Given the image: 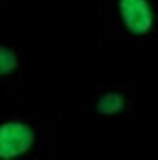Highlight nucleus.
<instances>
[{
	"label": "nucleus",
	"mask_w": 158,
	"mask_h": 160,
	"mask_svg": "<svg viewBox=\"0 0 158 160\" xmlns=\"http://www.w3.org/2000/svg\"><path fill=\"white\" fill-rule=\"evenodd\" d=\"M34 134L30 127L22 122L0 125V158L18 157L32 147Z\"/></svg>",
	"instance_id": "nucleus-1"
},
{
	"label": "nucleus",
	"mask_w": 158,
	"mask_h": 160,
	"mask_svg": "<svg viewBox=\"0 0 158 160\" xmlns=\"http://www.w3.org/2000/svg\"><path fill=\"white\" fill-rule=\"evenodd\" d=\"M121 18L130 32L146 35L152 27V14L146 0H120Z\"/></svg>",
	"instance_id": "nucleus-2"
},
{
	"label": "nucleus",
	"mask_w": 158,
	"mask_h": 160,
	"mask_svg": "<svg viewBox=\"0 0 158 160\" xmlns=\"http://www.w3.org/2000/svg\"><path fill=\"white\" fill-rule=\"evenodd\" d=\"M124 107V99L122 95L109 92L104 95L98 102V111L102 115H114L120 112Z\"/></svg>",
	"instance_id": "nucleus-3"
},
{
	"label": "nucleus",
	"mask_w": 158,
	"mask_h": 160,
	"mask_svg": "<svg viewBox=\"0 0 158 160\" xmlns=\"http://www.w3.org/2000/svg\"><path fill=\"white\" fill-rule=\"evenodd\" d=\"M18 57L11 49L0 46V75L11 74L18 68Z\"/></svg>",
	"instance_id": "nucleus-4"
}]
</instances>
